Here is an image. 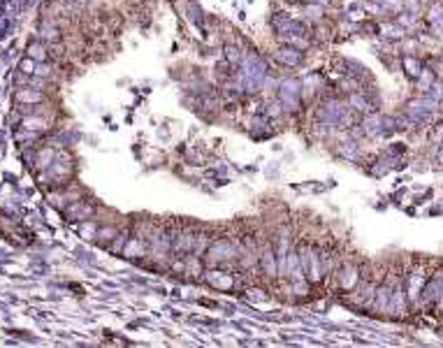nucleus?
Returning <instances> with one entry per match:
<instances>
[{"instance_id":"nucleus-1","label":"nucleus","mask_w":443,"mask_h":348,"mask_svg":"<svg viewBox=\"0 0 443 348\" xmlns=\"http://www.w3.org/2000/svg\"><path fill=\"white\" fill-rule=\"evenodd\" d=\"M274 58H276V63H281V65H286V67H300V65H304V51L290 47V44H283V47L276 49V51H274Z\"/></svg>"},{"instance_id":"nucleus-2","label":"nucleus","mask_w":443,"mask_h":348,"mask_svg":"<svg viewBox=\"0 0 443 348\" xmlns=\"http://www.w3.org/2000/svg\"><path fill=\"white\" fill-rule=\"evenodd\" d=\"M257 267L262 270V274L267 279H276L279 276V263H276V251L272 244H264L260 248V260H257Z\"/></svg>"},{"instance_id":"nucleus-3","label":"nucleus","mask_w":443,"mask_h":348,"mask_svg":"<svg viewBox=\"0 0 443 348\" xmlns=\"http://www.w3.org/2000/svg\"><path fill=\"white\" fill-rule=\"evenodd\" d=\"M202 279L209 283L211 288H218V290H228L232 288L234 279L228 274V272H223L221 267H209L207 272H202Z\"/></svg>"},{"instance_id":"nucleus-4","label":"nucleus","mask_w":443,"mask_h":348,"mask_svg":"<svg viewBox=\"0 0 443 348\" xmlns=\"http://www.w3.org/2000/svg\"><path fill=\"white\" fill-rule=\"evenodd\" d=\"M195 234L198 232H193V228H181L174 232V241H172V251L174 253H193V248H195Z\"/></svg>"},{"instance_id":"nucleus-5","label":"nucleus","mask_w":443,"mask_h":348,"mask_svg":"<svg viewBox=\"0 0 443 348\" xmlns=\"http://www.w3.org/2000/svg\"><path fill=\"white\" fill-rule=\"evenodd\" d=\"M358 279H360V274L353 265H343V270L339 272V283H341V288L353 290L355 286H358Z\"/></svg>"},{"instance_id":"nucleus-6","label":"nucleus","mask_w":443,"mask_h":348,"mask_svg":"<svg viewBox=\"0 0 443 348\" xmlns=\"http://www.w3.org/2000/svg\"><path fill=\"white\" fill-rule=\"evenodd\" d=\"M223 54H225V63L228 65H241V60H244V54H241V49L237 44H225Z\"/></svg>"},{"instance_id":"nucleus-7","label":"nucleus","mask_w":443,"mask_h":348,"mask_svg":"<svg viewBox=\"0 0 443 348\" xmlns=\"http://www.w3.org/2000/svg\"><path fill=\"white\" fill-rule=\"evenodd\" d=\"M336 153L341 158H346V160H355L358 158V142H343V144L336 146Z\"/></svg>"},{"instance_id":"nucleus-8","label":"nucleus","mask_w":443,"mask_h":348,"mask_svg":"<svg viewBox=\"0 0 443 348\" xmlns=\"http://www.w3.org/2000/svg\"><path fill=\"white\" fill-rule=\"evenodd\" d=\"M404 65H406V72H411V77L413 79H418V74L422 72V67H420V63L415 58H411V56H408L406 60H404Z\"/></svg>"},{"instance_id":"nucleus-9","label":"nucleus","mask_w":443,"mask_h":348,"mask_svg":"<svg viewBox=\"0 0 443 348\" xmlns=\"http://www.w3.org/2000/svg\"><path fill=\"white\" fill-rule=\"evenodd\" d=\"M438 162H443V149L438 151Z\"/></svg>"}]
</instances>
